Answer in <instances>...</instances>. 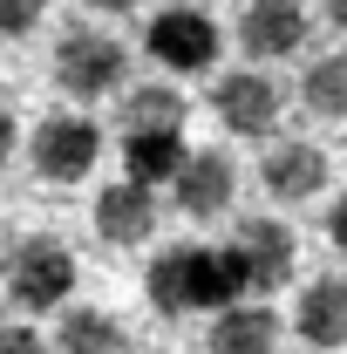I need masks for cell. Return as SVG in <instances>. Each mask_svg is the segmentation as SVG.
<instances>
[{
	"instance_id": "6da1fadb",
	"label": "cell",
	"mask_w": 347,
	"mask_h": 354,
	"mask_svg": "<svg viewBox=\"0 0 347 354\" xmlns=\"http://www.w3.org/2000/svg\"><path fill=\"white\" fill-rule=\"evenodd\" d=\"M143 293L164 320H184V313H225L245 293V272L232 259V245H205V239H177L164 252H150L143 266Z\"/></svg>"
},
{
	"instance_id": "7a4b0ae2",
	"label": "cell",
	"mask_w": 347,
	"mask_h": 354,
	"mask_svg": "<svg viewBox=\"0 0 347 354\" xmlns=\"http://www.w3.org/2000/svg\"><path fill=\"white\" fill-rule=\"evenodd\" d=\"M75 279H82V266H75V252H68L55 232H28V239H14V245L0 252V293H7L14 320L62 313L75 300Z\"/></svg>"
},
{
	"instance_id": "3957f363",
	"label": "cell",
	"mask_w": 347,
	"mask_h": 354,
	"mask_svg": "<svg viewBox=\"0 0 347 354\" xmlns=\"http://www.w3.org/2000/svg\"><path fill=\"white\" fill-rule=\"evenodd\" d=\"M55 88L68 102H109V95H123L130 88V48L116 41L109 28H95V21L62 28V41H55Z\"/></svg>"
},
{
	"instance_id": "277c9868",
	"label": "cell",
	"mask_w": 347,
	"mask_h": 354,
	"mask_svg": "<svg viewBox=\"0 0 347 354\" xmlns=\"http://www.w3.org/2000/svg\"><path fill=\"white\" fill-rule=\"evenodd\" d=\"M28 164L41 184H82L102 164V123L88 109H48L28 136Z\"/></svg>"
},
{
	"instance_id": "5b68a950",
	"label": "cell",
	"mask_w": 347,
	"mask_h": 354,
	"mask_svg": "<svg viewBox=\"0 0 347 354\" xmlns=\"http://www.w3.org/2000/svg\"><path fill=\"white\" fill-rule=\"evenodd\" d=\"M218 48H225V35H218V21L205 14V7H157L150 14V28H143V55L164 68V75H205L218 62Z\"/></svg>"
},
{
	"instance_id": "8992f818",
	"label": "cell",
	"mask_w": 347,
	"mask_h": 354,
	"mask_svg": "<svg viewBox=\"0 0 347 354\" xmlns=\"http://www.w3.org/2000/svg\"><path fill=\"white\" fill-rule=\"evenodd\" d=\"M232 259L245 272V293H279L286 279H293V266H300V239H293V225L272 218V212H252V218L232 225Z\"/></svg>"
},
{
	"instance_id": "52a82bcc",
	"label": "cell",
	"mask_w": 347,
	"mask_h": 354,
	"mask_svg": "<svg viewBox=\"0 0 347 354\" xmlns=\"http://www.w3.org/2000/svg\"><path fill=\"white\" fill-rule=\"evenodd\" d=\"M279 109H286V95H279V82L265 75V68H225L212 82V116L225 123L232 136H252V143H272V130H279Z\"/></svg>"
},
{
	"instance_id": "ba28073f",
	"label": "cell",
	"mask_w": 347,
	"mask_h": 354,
	"mask_svg": "<svg viewBox=\"0 0 347 354\" xmlns=\"http://www.w3.org/2000/svg\"><path fill=\"white\" fill-rule=\"evenodd\" d=\"M306 41H313L306 0H245V14H238V48H245L252 68L293 62V55H306Z\"/></svg>"
},
{
	"instance_id": "9c48e42d",
	"label": "cell",
	"mask_w": 347,
	"mask_h": 354,
	"mask_svg": "<svg viewBox=\"0 0 347 354\" xmlns=\"http://www.w3.org/2000/svg\"><path fill=\"white\" fill-rule=\"evenodd\" d=\"M157 218H164V205H157V191L150 184H102L95 191V205H88V225H95V239L109 245V252H136V245H150L157 239Z\"/></svg>"
},
{
	"instance_id": "30bf717a",
	"label": "cell",
	"mask_w": 347,
	"mask_h": 354,
	"mask_svg": "<svg viewBox=\"0 0 347 354\" xmlns=\"http://www.w3.org/2000/svg\"><path fill=\"white\" fill-rule=\"evenodd\" d=\"M327 150L320 143H306V136H279V143H265L259 150V191L272 205H306V198H320L327 191Z\"/></svg>"
},
{
	"instance_id": "8fae6325",
	"label": "cell",
	"mask_w": 347,
	"mask_h": 354,
	"mask_svg": "<svg viewBox=\"0 0 347 354\" xmlns=\"http://www.w3.org/2000/svg\"><path fill=\"white\" fill-rule=\"evenodd\" d=\"M232 198H238V164L225 150H191L184 171H177V184H171V205L191 225H212V218L232 212Z\"/></svg>"
},
{
	"instance_id": "7c38bea8",
	"label": "cell",
	"mask_w": 347,
	"mask_h": 354,
	"mask_svg": "<svg viewBox=\"0 0 347 354\" xmlns=\"http://www.w3.org/2000/svg\"><path fill=\"white\" fill-rule=\"evenodd\" d=\"M293 334H300L306 348H320V354L347 348V272H313V279L300 286Z\"/></svg>"
},
{
	"instance_id": "4fadbf2b",
	"label": "cell",
	"mask_w": 347,
	"mask_h": 354,
	"mask_svg": "<svg viewBox=\"0 0 347 354\" xmlns=\"http://www.w3.org/2000/svg\"><path fill=\"white\" fill-rule=\"evenodd\" d=\"M55 354H130V320L116 307H88V300H68L55 313Z\"/></svg>"
},
{
	"instance_id": "5bb4252c",
	"label": "cell",
	"mask_w": 347,
	"mask_h": 354,
	"mask_svg": "<svg viewBox=\"0 0 347 354\" xmlns=\"http://www.w3.org/2000/svg\"><path fill=\"white\" fill-rule=\"evenodd\" d=\"M205 354H279V313L265 300H238V307L212 313Z\"/></svg>"
},
{
	"instance_id": "9a60e30c",
	"label": "cell",
	"mask_w": 347,
	"mask_h": 354,
	"mask_svg": "<svg viewBox=\"0 0 347 354\" xmlns=\"http://www.w3.org/2000/svg\"><path fill=\"white\" fill-rule=\"evenodd\" d=\"M116 123L123 136H143V130H184L191 123V102H184V88L164 75V82H130L116 95Z\"/></svg>"
},
{
	"instance_id": "2e32d148",
	"label": "cell",
	"mask_w": 347,
	"mask_h": 354,
	"mask_svg": "<svg viewBox=\"0 0 347 354\" xmlns=\"http://www.w3.org/2000/svg\"><path fill=\"white\" fill-rule=\"evenodd\" d=\"M184 157H191L184 130H143V136H123V177L150 184V191H157V184H177Z\"/></svg>"
},
{
	"instance_id": "e0dca14e",
	"label": "cell",
	"mask_w": 347,
	"mask_h": 354,
	"mask_svg": "<svg viewBox=\"0 0 347 354\" xmlns=\"http://www.w3.org/2000/svg\"><path fill=\"white\" fill-rule=\"evenodd\" d=\"M300 109H306V116H320V123H347V48H327V55L306 62Z\"/></svg>"
},
{
	"instance_id": "ac0fdd59",
	"label": "cell",
	"mask_w": 347,
	"mask_h": 354,
	"mask_svg": "<svg viewBox=\"0 0 347 354\" xmlns=\"http://www.w3.org/2000/svg\"><path fill=\"white\" fill-rule=\"evenodd\" d=\"M48 0H0V41H28L41 28Z\"/></svg>"
},
{
	"instance_id": "d6986e66",
	"label": "cell",
	"mask_w": 347,
	"mask_h": 354,
	"mask_svg": "<svg viewBox=\"0 0 347 354\" xmlns=\"http://www.w3.org/2000/svg\"><path fill=\"white\" fill-rule=\"evenodd\" d=\"M0 354H55L35 334V320H0Z\"/></svg>"
},
{
	"instance_id": "ffe728a7",
	"label": "cell",
	"mask_w": 347,
	"mask_h": 354,
	"mask_svg": "<svg viewBox=\"0 0 347 354\" xmlns=\"http://www.w3.org/2000/svg\"><path fill=\"white\" fill-rule=\"evenodd\" d=\"M327 245H334V252L347 259V191L334 198V205H327Z\"/></svg>"
},
{
	"instance_id": "44dd1931",
	"label": "cell",
	"mask_w": 347,
	"mask_h": 354,
	"mask_svg": "<svg viewBox=\"0 0 347 354\" xmlns=\"http://www.w3.org/2000/svg\"><path fill=\"white\" fill-rule=\"evenodd\" d=\"M14 150H21V123H14V109L0 102V164H7Z\"/></svg>"
},
{
	"instance_id": "7402d4cb",
	"label": "cell",
	"mask_w": 347,
	"mask_h": 354,
	"mask_svg": "<svg viewBox=\"0 0 347 354\" xmlns=\"http://www.w3.org/2000/svg\"><path fill=\"white\" fill-rule=\"evenodd\" d=\"M88 7H95V14H116V21H123V14H136V7H143V0H88Z\"/></svg>"
},
{
	"instance_id": "603a6c76",
	"label": "cell",
	"mask_w": 347,
	"mask_h": 354,
	"mask_svg": "<svg viewBox=\"0 0 347 354\" xmlns=\"http://www.w3.org/2000/svg\"><path fill=\"white\" fill-rule=\"evenodd\" d=\"M320 14H327V21H334V28L347 35V0H320Z\"/></svg>"
},
{
	"instance_id": "cb8c5ba5",
	"label": "cell",
	"mask_w": 347,
	"mask_h": 354,
	"mask_svg": "<svg viewBox=\"0 0 347 354\" xmlns=\"http://www.w3.org/2000/svg\"><path fill=\"white\" fill-rule=\"evenodd\" d=\"M150 354H171V348H150Z\"/></svg>"
}]
</instances>
